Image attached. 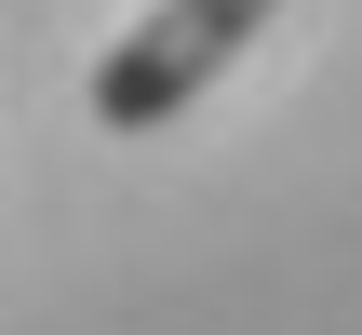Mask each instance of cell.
I'll use <instances>...</instances> for the list:
<instances>
[{"instance_id":"obj_1","label":"cell","mask_w":362,"mask_h":335,"mask_svg":"<svg viewBox=\"0 0 362 335\" xmlns=\"http://www.w3.org/2000/svg\"><path fill=\"white\" fill-rule=\"evenodd\" d=\"M269 13H282V0H148V27H121L107 67H94V121H107V134H161V121H188V107L255 54Z\"/></svg>"}]
</instances>
